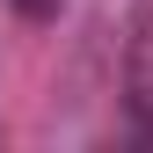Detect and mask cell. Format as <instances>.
I'll return each instance as SVG.
<instances>
[{
    "mask_svg": "<svg viewBox=\"0 0 153 153\" xmlns=\"http://www.w3.org/2000/svg\"><path fill=\"white\" fill-rule=\"evenodd\" d=\"M124 80H131V124H139V139H153V15L139 22V36H131Z\"/></svg>",
    "mask_w": 153,
    "mask_h": 153,
    "instance_id": "obj_1",
    "label": "cell"
}]
</instances>
